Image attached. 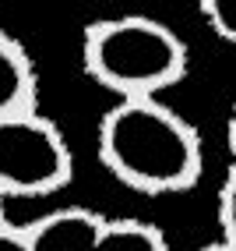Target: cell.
<instances>
[{
  "mask_svg": "<svg viewBox=\"0 0 236 251\" xmlns=\"http://www.w3.org/2000/svg\"><path fill=\"white\" fill-rule=\"evenodd\" d=\"M99 163L138 195H180L205 174L194 124L162 99H113L95 131Z\"/></svg>",
  "mask_w": 236,
  "mask_h": 251,
  "instance_id": "6da1fadb",
  "label": "cell"
},
{
  "mask_svg": "<svg viewBox=\"0 0 236 251\" xmlns=\"http://www.w3.org/2000/svg\"><path fill=\"white\" fill-rule=\"evenodd\" d=\"M187 43L159 18L124 14L81 32V68L113 99H159L187 75Z\"/></svg>",
  "mask_w": 236,
  "mask_h": 251,
  "instance_id": "7a4b0ae2",
  "label": "cell"
},
{
  "mask_svg": "<svg viewBox=\"0 0 236 251\" xmlns=\"http://www.w3.org/2000/svg\"><path fill=\"white\" fill-rule=\"evenodd\" d=\"M74 177V152L67 135L46 113L28 110L0 121V195L49 198Z\"/></svg>",
  "mask_w": 236,
  "mask_h": 251,
  "instance_id": "3957f363",
  "label": "cell"
},
{
  "mask_svg": "<svg viewBox=\"0 0 236 251\" xmlns=\"http://www.w3.org/2000/svg\"><path fill=\"white\" fill-rule=\"evenodd\" d=\"M109 216L88 205H64L39 216L36 223H25L32 251H95Z\"/></svg>",
  "mask_w": 236,
  "mask_h": 251,
  "instance_id": "277c9868",
  "label": "cell"
},
{
  "mask_svg": "<svg viewBox=\"0 0 236 251\" xmlns=\"http://www.w3.org/2000/svg\"><path fill=\"white\" fill-rule=\"evenodd\" d=\"M36 99H39L36 60L7 28H0V121L14 113L39 110Z\"/></svg>",
  "mask_w": 236,
  "mask_h": 251,
  "instance_id": "5b68a950",
  "label": "cell"
},
{
  "mask_svg": "<svg viewBox=\"0 0 236 251\" xmlns=\"http://www.w3.org/2000/svg\"><path fill=\"white\" fill-rule=\"evenodd\" d=\"M95 251H170V244L155 223L120 216V220H106Z\"/></svg>",
  "mask_w": 236,
  "mask_h": 251,
  "instance_id": "8992f818",
  "label": "cell"
},
{
  "mask_svg": "<svg viewBox=\"0 0 236 251\" xmlns=\"http://www.w3.org/2000/svg\"><path fill=\"white\" fill-rule=\"evenodd\" d=\"M197 14L215 39L236 46V0H201Z\"/></svg>",
  "mask_w": 236,
  "mask_h": 251,
  "instance_id": "52a82bcc",
  "label": "cell"
},
{
  "mask_svg": "<svg viewBox=\"0 0 236 251\" xmlns=\"http://www.w3.org/2000/svg\"><path fill=\"white\" fill-rule=\"evenodd\" d=\"M215 216H218V233H222V241L236 244V166H229L226 180L218 184Z\"/></svg>",
  "mask_w": 236,
  "mask_h": 251,
  "instance_id": "ba28073f",
  "label": "cell"
},
{
  "mask_svg": "<svg viewBox=\"0 0 236 251\" xmlns=\"http://www.w3.org/2000/svg\"><path fill=\"white\" fill-rule=\"evenodd\" d=\"M0 251H32L25 223H11L7 216L0 220Z\"/></svg>",
  "mask_w": 236,
  "mask_h": 251,
  "instance_id": "9c48e42d",
  "label": "cell"
},
{
  "mask_svg": "<svg viewBox=\"0 0 236 251\" xmlns=\"http://www.w3.org/2000/svg\"><path fill=\"white\" fill-rule=\"evenodd\" d=\"M226 142H229V156H233V163H229V166H236V103H233L229 121H226Z\"/></svg>",
  "mask_w": 236,
  "mask_h": 251,
  "instance_id": "30bf717a",
  "label": "cell"
},
{
  "mask_svg": "<svg viewBox=\"0 0 236 251\" xmlns=\"http://www.w3.org/2000/svg\"><path fill=\"white\" fill-rule=\"evenodd\" d=\"M197 251H236V244H229V241H212V244H205V248H197Z\"/></svg>",
  "mask_w": 236,
  "mask_h": 251,
  "instance_id": "8fae6325",
  "label": "cell"
},
{
  "mask_svg": "<svg viewBox=\"0 0 236 251\" xmlns=\"http://www.w3.org/2000/svg\"><path fill=\"white\" fill-rule=\"evenodd\" d=\"M4 202H7V198H4V195H0V220H4Z\"/></svg>",
  "mask_w": 236,
  "mask_h": 251,
  "instance_id": "7c38bea8",
  "label": "cell"
}]
</instances>
